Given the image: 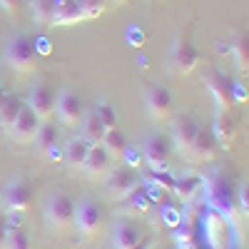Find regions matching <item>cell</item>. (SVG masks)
Returning a JSON list of instances; mask_svg holds the SVG:
<instances>
[{"label":"cell","instance_id":"f1b7e54d","mask_svg":"<svg viewBox=\"0 0 249 249\" xmlns=\"http://www.w3.org/2000/svg\"><path fill=\"white\" fill-rule=\"evenodd\" d=\"M95 115H97V120L102 122V127L105 130H115L117 127V112H115V107L110 105V102H97V110H95Z\"/></svg>","mask_w":249,"mask_h":249},{"label":"cell","instance_id":"cb8c5ba5","mask_svg":"<svg viewBox=\"0 0 249 249\" xmlns=\"http://www.w3.org/2000/svg\"><path fill=\"white\" fill-rule=\"evenodd\" d=\"M232 53H234V62H237V70L242 75H247L249 70V37L247 33H239L232 43Z\"/></svg>","mask_w":249,"mask_h":249},{"label":"cell","instance_id":"30bf717a","mask_svg":"<svg viewBox=\"0 0 249 249\" xmlns=\"http://www.w3.org/2000/svg\"><path fill=\"white\" fill-rule=\"evenodd\" d=\"M3 199H5V207L10 214H20V212H28L33 207V190L25 179H13L5 192H3Z\"/></svg>","mask_w":249,"mask_h":249},{"label":"cell","instance_id":"7402d4cb","mask_svg":"<svg viewBox=\"0 0 249 249\" xmlns=\"http://www.w3.org/2000/svg\"><path fill=\"white\" fill-rule=\"evenodd\" d=\"M23 105H25V100L20 95H3L0 97V124L10 127L13 120L18 117V112L23 110Z\"/></svg>","mask_w":249,"mask_h":249},{"label":"cell","instance_id":"d6986e66","mask_svg":"<svg viewBox=\"0 0 249 249\" xmlns=\"http://www.w3.org/2000/svg\"><path fill=\"white\" fill-rule=\"evenodd\" d=\"M110 155L105 152V147L102 144H95V147H90V152H88V160H85V164H82V170H85L90 177H105L112 167H110Z\"/></svg>","mask_w":249,"mask_h":249},{"label":"cell","instance_id":"2e32d148","mask_svg":"<svg viewBox=\"0 0 249 249\" xmlns=\"http://www.w3.org/2000/svg\"><path fill=\"white\" fill-rule=\"evenodd\" d=\"M217 147H219V144H217L212 130L199 127L197 135H195V140H192V147H190V152H187V155H192L195 162H207V160H212V157H214Z\"/></svg>","mask_w":249,"mask_h":249},{"label":"cell","instance_id":"8fae6325","mask_svg":"<svg viewBox=\"0 0 249 249\" xmlns=\"http://www.w3.org/2000/svg\"><path fill=\"white\" fill-rule=\"evenodd\" d=\"M197 130H199V122L195 120V115L182 112V115L172 122V144H175V150L182 152V155L190 152Z\"/></svg>","mask_w":249,"mask_h":249},{"label":"cell","instance_id":"7a4b0ae2","mask_svg":"<svg viewBox=\"0 0 249 249\" xmlns=\"http://www.w3.org/2000/svg\"><path fill=\"white\" fill-rule=\"evenodd\" d=\"M5 60L15 72H35L40 65V53L30 35H15L8 48H5Z\"/></svg>","mask_w":249,"mask_h":249},{"label":"cell","instance_id":"e575fe53","mask_svg":"<svg viewBox=\"0 0 249 249\" xmlns=\"http://www.w3.org/2000/svg\"><path fill=\"white\" fill-rule=\"evenodd\" d=\"M77 3H82V5H85V3H95V0H77Z\"/></svg>","mask_w":249,"mask_h":249},{"label":"cell","instance_id":"44dd1931","mask_svg":"<svg viewBox=\"0 0 249 249\" xmlns=\"http://www.w3.org/2000/svg\"><path fill=\"white\" fill-rule=\"evenodd\" d=\"M102 135H105V127H102V122L97 120V115L95 112L82 115V120H80V137L85 140L90 147H95V144L102 142Z\"/></svg>","mask_w":249,"mask_h":249},{"label":"cell","instance_id":"d590c367","mask_svg":"<svg viewBox=\"0 0 249 249\" xmlns=\"http://www.w3.org/2000/svg\"><path fill=\"white\" fill-rule=\"evenodd\" d=\"M115 3H124V0H115Z\"/></svg>","mask_w":249,"mask_h":249},{"label":"cell","instance_id":"5bb4252c","mask_svg":"<svg viewBox=\"0 0 249 249\" xmlns=\"http://www.w3.org/2000/svg\"><path fill=\"white\" fill-rule=\"evenodd\" d=\"M33 142H35L37 152L43 155V157H53V160L62 157V155L57 152L60 135H57V124H53V120H50V122H40L37 135H35V140H33Z\"/></svg>","mask_w":249,"mask_h":249},{"label":"cell","instance_id":"6da1fadb","mask_svg":"<svg viewBox=\"0 0 249 249\" xmlns=\"http://www.w3.org/2000/svg\"><path fill=\"white\" fill-rule=\"evenodd\" d=\"M197 65H199V50L195 45L192 25H184L175 37V45H172V53H170V68H172L175 75L184 77V75H190Z\"/></svg>","mask_w":249,"mask_h":249},{"label":"cell","instance_id":"8d00e7d4","mask_svg":"<svg viewBox=\"0 0 249 249\" xmlns=\"http://www.w3.org/2000/svg\"><path fill=\"white\" fill-rule=\"evenodd\" d=\"M0 97H3V90H0Z\"/></svg>","mask_w":249,"mask_h":249},{"label":"cell","instance_id":"f546056e","mask_svg":"<svg viewBox=\"0 0 249 249\" xmlns=\"http://www.w3.org/2000/svg\"><path fill=\"white\" fill-rule=\"evenodd\" d=\"M152 182L160 184V187H170L172 190V184H175V177L167 175V172H160V170H152Z\"/></svg>","mask_w":249,"mask_h":249},{"label":"cell","instance_id":"ac0fdd59","mask_svg":"<svg viewBox=\"0 0 249 249\" xmlns=\"http://www.w3.org/2000/svg\"><path fill=\"white\" fill-rule=\"evenodd\" d=\"M88 152H90V144L82 140V137H72L65 142V147H62V162L68 164L72 170H82V164L88 160Z\"/></svg>","mask_w":249,"mask_h":249},{"label":"cell","instance_id":"277c9868","mask_svg":"<svg viewBox=\"0 0 249 249\" xmlns=\"http://www.w3.org/2000/svg\"><path fill=\"white\" fill-rule=\"evenodd\" d=\"M82 115H85V105H82L80 95H75L72 90L57 92V100H55V117H57L60 124H65V127H75V124H80Z\"/></svg>","mask_w":249,"mask_h":249},{"label":"cell","instance_id":"52a82bcc","mask_svg":"<svg viewBox=\"0 0 249 249\" xmlns=\"http://www.w3.org/2000/svg\"><path fill=\"white\" fill-rule=\"evenodd\" d=\"M144 107H147L152 120H170L175 112V102L167 88L162 85H150L144 90Z\"/></svg>","mask_w":249,"mask_h":249},{"label":"cell","instance_id":"83f0119b","mask_svg":"<svg viewBox=\"0 0 249 249\" xmlns=\"http://www.w3.org/2000/svg\"><path fill=\"white\" fill-rule=\"evenodd\" d=\"M124 199V207H130V210H137V212H147L150 207H152V199L147 197V192L142 190V184L137 187V190H132L127 197H122Z\"/></svg>","mask_w":249,"mask_h":249},{"label":"cell","instance_id":"ba28073f","mask_svg":"<svg viewBox=\"0 0 249 249\" xmlns=\"http://www.w3.org/2000/svg\"><path fill=\"white\" fill-rule=\"evenodd\" d=\"M207 82V90L212 92L214 102H217V110L219 112H230L232 105H234V97H232V85H234V80H230L224 72L219 70H212L210 75L204 77Z\"/></svg>","mask_w":249,"mask_h":249},{"label":"cell","instance_id":"3957f363","mask_svg":"<svg viewBox=\"0 0 249 249\" xmlns=\"http://www.w3.org/2000/svg\"><path fill=\"white\" fill-rule=\"evenodd\" d=\"M72 222L77 224V232L85 239L95 237L100 232V227H102V210H100V204L95 199H88V197L75 202V219Z\"/></svg>","mask_w":249,"mask_h":249},{"label":"cell","instance_id":"4fadbf2b","mask_svg":"<svg viewBox=\"0 0 249 249\" xmlns=\"http://www.w3.org/2000/svg\"><path fill=\"white\" fill-rule=\"evenodd\" d=\"M142 182L137 177L135 170H127V167H117V170H110L107 172V190L115 195V197H127L132 190H137Z\"/></svg>","mask_w":249,"mask_h":249},{"label":"cell","instance_id":"836d02e7","mask_svg":"<svg viewBox=\"0 0 249 249\" xmlns=\"http://www.w3.org/2000/svg\"><path fill=\"white\" fill-rule=\"evenodd\" d=\"M152 244H155L152 239H140V242H137L135 247H130V249H152Z\"/></svg>","mask_w":249,"mask_h":249},{"label":"cell","instance_id":"ffe728a7","mask_svg":"<svg viewBox=\"0 0 249 249\" xmlns=\"http://www.w3.org/2000/svg\"><path fill=\"white\" fill-rule=\"evenodd\" d=\"M212 135L217 140L219 147H232V142L237 140V124L230 117V112H219L214 124H212Z\"/></svg>","mask_w":249,"mask_h":249},{"label":"cell","instance_id":"d6a6232c","mask_svg":"<svg viewBox=\"0 0 249 249\" xmlns=\"http://www.w3.org/2000/svg\"><path fill=\"white\" fill-rule=\"evenodd\" d=\"M5 234H8V214H0V249H5Z\"/></svg>","mask_w":249,"mask_h":249},{"label":"cell","instance_id":"9a60e30c","mask_svg":"<svg viewBox=\"0 0 249 249\" xmlns=\"http://www.w3.org/2000/svg\"><path fill=\"white\" fill-rule=\"evenodd\" d=\"M82 20H90L88 5L77 3V0H57L53 25H75V23H82Z\"/></svg>","mask_w":249,"mask_h":249},{"label":"cell","instance_id":"7c38bea8","mask_svg":"<svg viewBox=\"0 0 249 249\" xmlns=\"http://www.w3.org/2000/svg\"><path fill=\"white\" fill-rule=\"evenodd\" d=\"M37 127H40V120H37V115L28 107V102H25L23 110L18 112V117L13 120V124L8 130H10L15 142H33L35 135H37Z\"/></svg>","mask_w":249,"mask_h":249},{"label":"cell","instance_id":"603a6c76","mask_svg":"<svg viewBox=\"0 0 249 249\" xmlns=\"http://www.w3.org/2000/svg\"><path fill=\"white\" fill-rule=\"evenodd\" d=\"M102 147H105V152L110 157H122L124 150H127V137H124V132H120L117 127L115 130H105V135H102Z\"/></svg>","mask_w":249,"mask_h":249},{"label":"cell","instance_id":"d4e9b609","mask_svg":"<svg viewBox=\"0 0 249 249\" xmlns=\"http://www.w3.org/2000/svg\"><path fill=\"white\" fill-rule=\"evenodd\" d=\"M57 0H33V18L37 25H53Z\"/></svg>","mask_w":249,"mask_h":249},{"label":"cell","instance_id":"9c48e42d","mask_svg":"<svg viewBox=\"0 0 249 249\" xmlns=\"http://www.w3.org/2000/svg\"><path fill=\"white\" fill-rule=\"evenodd\" d=\"M170 152H172V142H170V137H164V135H150L147 140H144V144H142V157H144V162H147L152 170H164L167 167Z\"/></svg>","mask_w":249,"mask_h":249},{"label":"cell","instance_id":"8992f818","mask_svg":"<svg viewBox=\"0 0 249 249\" xmlns=\"http://www.w3.org/2000/svg\"><path fill=\"white\" fill-rule=\"evenodd\" d=\"M55 100H57V92L45 82H37L28 95V107L37 115L40 122H50L55 117Z\"/></svg>","mask_w":249,"mask_h":249},{"label":"cell","instance_id":"4316f807","mask_svg":"<svg viewBox=\"0 0 249 249\" xmlns=\"http://www.w3.org/2000/svg\"><path fill=\"white\" fill-rule=\"evenodd\" d=\"M199 187H202V179H199V177L187 175V177H182V179H175L172 190H175L182 199H190V197H195V195H197Z\"/></svg>","mask_w":249,"mask_h":249},{"label":"cell","instance_id":"e0dca14e","mask_svg":"<svg viewBox=\"0 0 249 249\" xmlns=\"http://www.w3.org/2000/svg\"><path fill=\"white\" fill-rule=\"evenodd\" d=\"M140 239H142V230H140L135 222L120 219V222L115 224V230H112V244H115V249H130V247H135Z\"/></svg>","mask_w":249,"mask_h":249},{"label":"cell","instance_id":"4dcf8cb0","mask_svg":"<svg viewBox=\"0 0 249 249\" xmlns=\"http://www.w3.org/2000/svg\"><path fill=\"white\" fill-rule=\"evenodd\" d=\"M237 199H239V207H242V212L247 214V212H249V182H247V179H244V182L239 184V197H237Z\"/></svg>","mask_w":249,"mask_h":249},{"label":"cell","instance_id":"484cf974","mask_svg":"<svg viewBox=\"0 0 249 249\" xmlns=\"http://www.w3.org/2000/svg\"><path fill=\"white\" fill-rule=\"evenodd\" d=\"M5 249H30V234L23 227H8V234H5Z\"/></svg>","mask_w":249,"mask_h":249},{"label":"cell","instance_id":"5b68a950","mask_svg":"<svg viewBox=\"0 0 249 249\" xmlns=\"http://www.w3.org/2000/svg\"><path fill=\"white\" fill-rule=\"evenodd\" d=\"M48 222L55 227V230H65L68 224H72L75 219V199L68 192H55L48 199Z\"/></svg>","mask_w":249,"mask_h":249},{"label":"cell","instance_id":"1f68e13d","mask_svg":"<svg viewBox=\"0 0 249 249\" xmlns=\"http://www.w3.org/2000/svg\"><path fill=\"white\" fill-rule=\"evenodd\" d=\"M0 8H3L10 18H15L20 13V8H23V0H0Z\"/></svg>","mask_w":249,"mask_h":249}]
</instances>
